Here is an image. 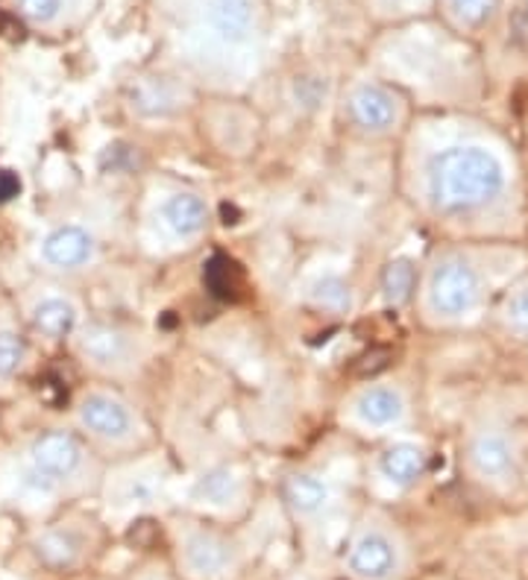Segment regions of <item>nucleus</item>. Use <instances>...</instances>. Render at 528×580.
Returning <instances> with one entry per match:
<instances>
[{
    "label": "nucleus",
    "mask_w": 528,
    "mask_h": 580,
    "mask_svg": "<svg viewBox=\"0 0 528 580\" xmlns=\"http://www.w3.org/2000/svg\"><path fill=\"white\" fill-rule=\"evenodd\" d=\"M505 188V168L494 152L478 144L446 147L429 165V197L441 211L482 209Z\"/></svg>",
    "instance_id": "1"
},
{
    "label": "nucleus",
    "mask_w": 528,
    "mask_h": 580,
    "mask_svg": "<svg viewBox=\"0 0 528 580\" xmlns=\"http://www.w3.org/2000/svg\"><path fill=\"white\" fill-rule=\"evenodd\" d=\"M426 299L432 314L443 320H461L478 308L482 303V276L467 259L437 261L432 273H429Z\"/></svg>",
    "instance_id": "2"
},
{
    "label": "nucleus",
    "mask_w": 528,
    "mask_h": 580,
    "mask_svg": "<svg viewBox=\"0 0 528 580\" xmlns=\"http://www.w3.org/2000/svg\"><path fill=\"white\" fill-rule=\"evenodd\" d=\"M80 429L109 446H133L138 440V420L120 396L94 390L77 402Z\"/></svg>",
    "instance_id": "3"
},
{
    "label": "nucleus",
    "mask_w": 528,
    "mask_h": 580,
    "mask_svg": "<svg viewBox=\"0 0 528 580\" xmlns=\"http://www.w3.org/2000/svg\"><path fill=\"white\" fill-rule=\"evenodd\" d=\"M86 449L71 431H44L30 443V470L44 487L65 484L83 470Z\"/></svg>",
    "instance_id": "4"
},
{
    "label": "nucleus",
    "mask_w": 528,
    "mask_h": 580,
    "mask_svg": "<svg viewBox=\"0 0 528 580\" xmlns=\"http://www.w3.org/2000/svg\"><path fill=\"white\" fill-rule=\"evenodd\" d=\"M77 349L92 367H101V370L118 372L136 363V337L129 335L127 328L112 326V323H92V326L80 328Z\"/></svg>",
    "instance_id": "5"
},
{
    "label": "nucleus",
    "mask_w": 528,
    "mask_h": 580,
    "mask_svg": "<svg viewBox=\"0 0 528 580\" xmlns=\"http://www.w3.org/2000/svg\"><path fill=\"white\" fill-rule=\"evenodd\" d=\"M97 259V241L86 226L65 223L47 232L42 241V261L62 273H77Z\"/></svg>",
    "instance_id": "6"
},
{
    "label": "nucleus",
    "mask_w": 528,
    "mask_h": 580,
    "mask_svg": "<svg viewBox=\"0 0 528 580\" xmlns=\"http://www.w3.org/2000/svg\"><path fill=\"white\" fill-rule=\"evenodd\" d=\"M182 560H186V569L194 578L214 580L223 578L232 569V563H235V548L218 530H191L182 539Z\"/></svg>",
    "instance_id": "7"
},
{
    "label": "nucleus",
    "mask_w": 528,
    "mask_h": 580,
    "mask_svg": "<svg viewBox=\"0 0 528 580\" xmlns=\"http://www.w3.org/2000/svg\"><path fill=\"white\" fill-rule=\"evenodd\" d=\"M350 572L358 580H391L400 572V548L384 530H365L350 548Z\"/></svg>",
    "instance_id": "8"
},
{
    "label": "nucleus",
    "mask_w": 528,
    "mask_h": 580,
    "mask_svg": "<svg viewBox=\"0 0 528 580\" xmlns=\"http://www.w3.org/2000/svg\"><path fill=\"white\" fill-rule=\"evenodd\" d=\"M469 466L478 478L508 481L517 472V443L505 431L485 429L469 440Z\"/></svg>",
    "instance_id": "9"
},
{
    "label": "nucleus",
    "mask_w": 528,
    "mask_h": 580,
    "mask_svg": "<svg viewBox=\"0 0 528 580\" xmlns=\"http://www.w3.org/2000/svg\"><path fill=\"white\" fill-rule=\"evenodd\" d=\"M350 118L358 129L382 135L400 118V103L382 85L365 83L350 94Z\"/></svg>",
    "instance_id": "10"
},
{
    "label": "nucleus",
    "mask_w": 528,
    "mask_h": 580,
    "mask_svg": "<svg viewBox=\"0 0 528 580\" xmlns=\"http://www.w3.org/2000/svg\"><path fill=\"white\" fill-rule=\"evenodd\" d=\"M358 420L373 429H391L405 420V396L397 387L376 384L361 390L356 399Z\"/></svg>",
    "instance_id": "11"
},
{
    "label": "nucleus",
    "mask_w": 528,
    "mask_h": 580,
    "mask_svg": "<svg viewBox=\"0 0 528 580\" xmlns=\"http://www.w3.org/2000/svg\"><path fill=\"white\" fill-rule=\"evenodd\" d=\"M209 24L221 42H247L256 24V7L253 0H209Z\"/></svg>",
    "instance_id": "12"
},
{
    "label": "nucleus",
    "mask_w": 528,
    "mask_h": 580,
    "mask_svg": "<svg viewBox=\"0 0 528 580\" xmlns=\"http://www.w3.org/2000/svg\"><path fill=\"white\" fill-rule=\"evenodd\" d=\"M162 220L177 238H197L209 226V202L194 191L171 193L162 205Z\"/></svg>",
    "instance_id": "13"
},
{
    "label": "nucleus",
    "mask_w": 528,
    "mask_h": 580,
    "mask_svg": "<svg viewBox=\"0 0 528 580\" xmlns=\"http://www.w3.org/2000/svg\"><path fill=\"white\" fill-rule=\"evenodd\" d=\"M426 452L414 443H393L379 454V472L393 487H414L426 475Z\"/></svg>",
    "instance_id": "14"
},
{
    "label": "nucleus",
    "mask_w": 528,
    "mask_h": 580,
    "mask_svg": "<svg viewBox=\"0 0 528 580\" xmlns=\"http://www.w3.org/2000/svg\"><path fill=\"white\" fill-rule=\"evenodd\" d=\"M285 502L297 516H317L332 502V489L315 472H297L285 481Z\"/></svg>",
    "instance_id": "15"
},
{
    "label": "nucleus",
    "mask_w": 528,
    "mask_h": 580,
    "mask_svg": "<svg viewBox=\"0 0 528 580\" xmlns=\"http://www.w3.org/2000/svg\"><path fill=\"white\" fill-rule=\"evenodd\" d=\"M33 328L47 340H62V337H71L80 326V312L77 305L71 299H62V296H47L42 303L35 305L33 314Z\"/></svg>",
    "instance_id": "16"
},
{
    "label": "nucleus",
    "mask_w": 528,
    "mask_h": 580,
    "mask_svg": "<svg viewBox=\"0 0 528 580\" xmlns=\"http://www.w3.org/2000/svg\"><path fill=\"white\" fill-rule=\"evenodd\" d=\"M241 496V478L230 466H214L203 472L194 484V498L212 507H230Z\"/></svg>",
    "instance_id": "17"
},
{
    "label": "nucleus",
    "mask_w": 528,
    "mask_h": 580,
    "mask_svg": "<svg viewBox=\"0 0 528 580\" xmlns=\"http://www.w3.org/2000/svg\"><path fill=\"white\" fill-rule=\"evenodd\" d=\"M308 299L315 308L326 314H335V317H347L356 305V296H352V287L344 282L341 276H320L315 285L308 287Z\"/></svg>",
    "instance_id": "18"
},
{
    "label": "nucleus",
    "mask_w": 528,
    "mask_h": 580,
    "mask_svg": "<svg viewBox=\"0 0 528 580\" xmlns=\"http://www.w3.org/2000/svg\"><path fill=\"white\" fill-rule=\"evenodd\" d=\"M80 555H83V539L71 528H53L39 539V557H42L47 566L62 569V566L74 563Z\"/></svg>",
    "instance_id": "19"
},
{
    "label": "nucleus",
    "mask_w": 528,
    "mask_h": 580,
    "mask_svg": "<svg viewBox=\"0 0 528 580\" xmlns=\"http://www.w3.org/2000/svg\"><path fill=\"white\" fill-rule=\"evenodd\" d=\"M418 285V270L409 259H393L382 273V294L391 305L409 303Z\"/></svg>",
    "instance_id": "20"
},
{
    "label": "nucleus",
    "mask_w": 528,
    "mask_h": 580,
    "mask_svg": "<svg viewBox=\"0 0 528 580\" xmlns=\"http://www.w3.org/2000/svg\"><path fill=\"white\" fill-rule=\"evenodd\" d=\"M27 361L24 340L12 328H0V379H12Z\"/></svg>",
    "instance_id": "21"
},
{
    "label": "nucleus",
    "mask_w": 528,
    "mask_h": 580,
    "mask_svg": "<svg viewBox=\"0 0 528 580\" xmlns=\"http://www.w3.org/2000/svg\"><path fill=\"white\" fill-rule=\"evenodd\" d=\"M205 282H209V291L214 296H226L230 299L239 291V270L226 259H214L209 264V270H205Z\"/></svg>",
    "instance_id": "22"
},
{
    "label": "nucleus",
    "mask_w": 528,
    "mask_h": 580,
    "mask_svg": "<svg viewBox=\"0 0 528 580\" xmlns=\"http://www.w3.org/2000/svg\"><path fill=\"white\" fill-rule=\"evenodd\" d=\"M450 7H452V15L458 18L461 24L478 27L494 15L496 0H452Z\"/></svg>",
    "instance_id": "23"
},
{
    "label": "nucleus",
    "mask_w": 528,
    "mask_h": 580,
    "mask_svg": "<svg viewBox=\"0 0 528 580\" xmlns=\"http://www.w3.org/2000/svg\"><path fill=\"white\" fill-rule=\"evenodd\" d=\"M505 320H508V326H511L517 335L528 340V287L517 291V294L508 299V305H505Z\"/></svg>",
    "instance_id": "24"
},
{
    "label": "nucleus",
    "mask_w": 528,
    "mask_h": 580,
    "mask_svg": "<svg viewBox=\"0 0 528 580\" xmlns=\"http://www.w3.org/2000/svg\"><path fill=\"white\" fill-rule=\"evenodd\" d=\"M18 7L35 24H51L53 18L60 15L62 0H18Z\"/></svg>",
    "instance_id": "25"
},
{
    "label": "nucleus",
    "mask_w": 528,
    "mask_h": 580,
    "mask_svg": "<svg viewBox=\"0 0 528 580\" xmlns=\"http://www.w3.org/2000/svg\"><path fill=\"white\" fill-rule=\"evenodd\" d=\"M147 580H162V578H147Z\"/></svg>",
    "instance_id": "26"
}]
</instances>
